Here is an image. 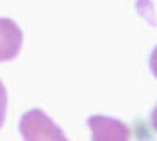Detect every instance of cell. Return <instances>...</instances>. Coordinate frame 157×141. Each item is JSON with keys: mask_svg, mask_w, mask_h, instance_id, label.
<instances>
[{"mask_svg": "<svg viewBox=\"0 0 157 141\" xmlns=\"http://www.w3.org/2000/svg\"><path fill=\"white\" fill-rule=\"evenodd\" d=\"M24 141H70L64 130L40 108L28 110L18 123Z\"/></svg>", "mask_w": 157, "mask_h": 141, "instance_id": "obj_1", "label": "cell"}, {"mask_svg": "<svg viewBox=\"0 0 157 141\" xmlns=\"http://www.w3.org/2000/svg\"><path fill=\"white\" fill-rule=\"evenodd\" d=\"M91 141H130L132 139V130L130 127L117 117L110 115H90L86 121Z\"/></svg>", "mask_w": 157, "mask_h": 141, "instance_id": "obj_2", "label": "cell"}, {"mask_svg": "<svg viewBox=\"0 0 157 141\" xmlns=\"http://www.w3.org/2000/svg\"><path fill=\"white\" fill-rule=\"evenodd\" d=\"M22 30L7 17H0V62H7L18 57L22 50Z\"/></svg>", "mask_w": 157, "mask_h": 141, "instance_id": "obj_3", "label": "cell"}, {"mask_svg": "<svg viewBox=\"0 0 157 141\" xmlns=\"http://www.w3.org/2000/svg\"><path fill=\"white\" fill-rule=\"evenodd\" d=\"M6 110H7V92H6L4 83L0 81V128L6 121Z\"/></svg>", "mask_w": 157, "mask_h": 141, "instance_id": "obj_4", "label": "cell"}, {"mask_svg": "<svg viewBox=\"0 0 157 141\" xmlns=\"http://www.w3.org/2000/svg\"><path fill=\"white\" fill-rule=\"evenodd\" d=\"M148 66H150V71H152V75L157 79V46L152 50V53H150V59H148Z\"/></svg>", "mask_w": 157, "mask_h": 141, "instance_id": "obj_5", "label": "cell"}, {"mask_svg": "<svg viewBox=\"0 0 157 141\" xmlns=\"http://www.w3.org/2000/svg\"><path fill=\"white\" fill-rule=\"evenodd\" d=\"M150 125H152V128L157 132V103L154 106V110H152V114H150Z\"/></svg>", "mask_w": 157, "mask_h": 141, "instance_id": "obj_6", "label": "cell"}]
</instances>
